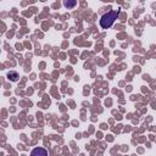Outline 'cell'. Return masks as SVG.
<instances>
[{"instance_id":"6da1fadb","label":"cell","mask_w":156,"mask_h":156,"mask_svg":"<svg viewBox=\"0 0 156 156\" xmlns=\"http://www.w3.org/2000/svg\"><path fill=\"white\" fill-rule=\"evenodd\" d=\"M117 16H118V11H110V12L102 15L101 18H100V26H101V28H104V29L110 28L115 23V21L117 20Z\"/></svg>"},{"instance_id":"277c9868","label":"cell","mask_w":156,"mask_h":156,"mask_svg":"<svg viewBox=\"0 0 156 156\" xmlns=\"http://www.w3.org/2000/svg\"><path fill=\"white\" fill-rule=\"evenodd\" d=\"M77 2L76 1H72V2H68V1H65V6L66 7H72V6H74Z\"/></svg>"},{"instance_id":"3957f363","label":"cell","mask_w":156,"mask_h":156,"mask_svg":"<svg viewBox=\"0 0 156 156\" xmlns=\"http://www.w3.org/2000/svg\"><path fill=\"white\" fill-rule=\"evenodd\" d=\"M7 77H9V79H11V80H13V82H16V80L18 79V74H17L16 72H9V73H7Z\"/></svg>"},{"instance_id":"7a4b0ae2","label":"cell","mask_w":156,"mask_h":156,"mask_svg":"<svg viewBox=\"0 0 156 156\" xmlns=\"http://www.w3.org/2000/svg\"><path fill=\"white\" fill-rule=\"evenodd\" d=\"M30 156H48V151L44 147H34L30 152Z\"/></svg>"}]
</instances>
